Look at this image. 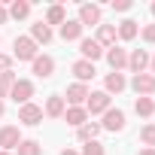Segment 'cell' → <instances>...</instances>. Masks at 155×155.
<instances>
[{
  "label": "cell",
  "instance_id": "obj_1",
  "mask_svg": "<svg viewBox=\"0 0 155 155\" xmlns=\"http://www.w3.org/2000/svg\"><path fill=\"white\" fill-rule=\"evenodd\" d=\"M40 52H37V43L31 37H15L12 43V61H34Z\"/></svg>",
  "mask_w": 155,
  "mask_h": 155
},
{
  "label": "cell",
  "instance_id": "obj_2",
  "mask_svg": "<svg viewBox=\"0 0 155 155\" xmlns=\"http://www.w3.org/2000/svg\"><path fill=\"white\" fill-rule=\"evenodd\" d=\"M110 110V94L107 91H91L88 101H85V113L88 116H104Z\"/></svg>",
  "mask_w": 155,
  "mask_h": 155
},
{
  "label": "cell",
  "instance_id": "obj_3",
  "mask_svg": "<svg viewBox=\"0 0 155 155\" xmlns=\"http://www.w3.org/2000/svg\"><path fill=\"white\" fill-rule=\"evenodd\" d=\"M31 70L37 79H52V73H55V58L52 55H37L31 61Z\"/></svg>",
  "mask_w": 155,
  "mask_h": 155
},
{
  "label": "cell",
  "instance_id": "obj_4",
  "mask_svg": "<svg viewBox=\"0 0 155 155\" xmlns=\"http://www.w3.org/2000/svg\"><path fill=\"white\" fill-rule=\"evenodd\" d=\"M9 97H12V101H15L18 107L31 104V97H34V82H31V79H15V85H12Z\"/></svg>",
  "mask_w": 155,
  "mask_h": 155
},
{
  "label": "cell",
  "instance_id": "obj_5",
  "mask_svg": "<svg viewBox=\"0 0 155 155\" xmlns=\"http://www.w3.org/2000/svg\"><path fill=\"white\" fill-rule=\"evenodd\" d=\"M79 52H82V61H91V64H94L97 58H104V52H107V49H104L94 37H91V40H88V37H82V40H79Z\"/></svg>",
  "mask_w": 155,
  "mask_h": 155
},
{
  "label": "cell",
  "instance_id": "obj_6",
  "mask_svg": "<svg viewBox=\"0 0 155 155\" xmlns=\"http://www.w3.org/2000/svg\"><path fill=\"white\" fill-rule=\"evenodd\" d=\"M88 85H82V82H73V85H67V94H64V104H70V107H82L85 101H88Z\"/></svg>",
  "mask_w": 155,
  "mask_h": 155
},
{
  "label": "cell",
  "instance_id": "obj_7",
  "mask_svg": "<svg viewBox=\"0 0 155 155\" xmlns=\"http://www.w3.org/2000/svg\"><path fill=\"white\" fill-rule=\"evenodd\" d=\"M18 143H21V134H18L15 125H3L0 128V152H12Z\"/></svg>",
  "mask_w": 155,
  "mask_h": 155
},
{
  "label": "cell",
  "instance_id": "obj_8",
  "mask_svg": "<svg viewBox=\"0 0 155 155\" xmlns=\"http://www.w3.org/2000/svg\"><path fill=\"white\" fill-rule=\"evenodd\" d=\"M131 88H134L140 97L155 94V76H152V73H137L134 79H131Z\"/></svg>",
  "mask_w": 155,
  "mask_h": 155
},
{
  "label": "cell",
  "instance_id": "obj_9",
  "mask_svg": "<svg viewBox=\"0 0 155 155\" xmlns=\"http://www.w3.org/2000/svg\"><path fill=\"white\" fill-rule=\"evenodd\" d=\"M18 122L28 125V128L40 125V122H43V107H37V104H25V107H18Z\"/></svg>",
  "mask_w": 155,
  "mask_h": 155
},
{
  "label": "cell",
  "instance_id": "obj_10",
  "mask_svg": "<svg viewBox=\"0 0 155 155\" xmlns=\"http://www.w3.org/2000/svg\"><path fill=\"white\" fill-rule=\"evenodd\" d=\"M101 131H113V134H116V131H125V113H122V110H113V107H110V110L104 113Z\"/></svg>",
  "mask_w": 155,
  "mask_h": 155
},
{
  "label": "cell",
  "instance_id": "obj_11",
  "mask_svg": "<svg viewBox=\"0 0 155 155\" xmlns=\"http://www.w3.org/2000/svg\"><path fill=\"white\" fill-rule=\"evenodd\" d=\"M70 70H73V76H76V82H82V85H85V82H91L94 76H97L94 64H91V61H82V58H79V61H73V67H70Z\"/></svg>",
  "mask_w": 155,
  "mask_h": 155
},
{
  "label": "cell",
  "instance_id": "obj_12",
  "mask_svg": "<svg viewBox=\"0 0 155 155\" xmlns=\"http://www.w3.org/2000/svg\"><path fill=\"white\" fill-rule=\"evenodd\" d=\"M104 58L110 61L113 73H122V70L128 67V52H125V49H119V46H110V49L104 52Z\"/></svg>",
  "mask_w": 155,
  "mask_h": 155
},
{
  "label": "cell",
  "instance_id": "obj_13",
  "mask_svg": "<svg viewBox=\"0 0 155 155\" xmlns=\"http://www.w3.org/2000/svg\"><path fill=\"white\" fill-rule=\"evenodd\" d=\"M76 21H79L82 28L101 25V6H97V3H82V6H79V18H76Z\"/></svg>",
  "mask_w": 155,
  "mask_h": 155
},
{
  "label": "cell",
  "instance_id": "obj_14",
  "mask_svg": "<svg viewBox=\"0 0 155 155\" xmlns=\"http://www.w3.org/2000/svg\"><path fill=\"white\" fill-rule=\"evenodd\" d=\"M146 67H149V52L146 49H134L128 55V70L137 76V73H146Z\"/></svg>",
  "mask_w": 155,
  "mask_h": 155
},
{
  "label": "cell",
  "instance_id": "obj_15",
  "mask_svg": "<svg viewBox=\"0 0 155 155\" xmlns=\"http://www.w3.org/2000/svg\"><path fill=\"white\" fill-rule=\"evenodd\" d=\"M82 31H85V28H82L79 21H76V18H67V21L61 25V40H64V43H73V40H82Z\"/></svg>",
  "mask_w": 155,
  "mask_h": 155
},
{
  "label": "cell",
  "instance_id": "obj_16",
  "mask_svg": "<svg viewBox=\"0 0 155 155\" xmlns=\"http://www.w3.org/2000/svg\"><path fill=\"white\" fill-rule=\"evenodd\" d=\"M64 122H67V125H73V128H82V125L88 122L85 107H67V110H64Z\"/></svg>",
  "mask_w": 155,
  "mask_h": 155
},
{
  "label": "cell",
  "instance_id": "obj_17",
  "mask_svg": "<svg viewBox=\"0 0 155 155\" xmlns=\"http://www.w3.org/2000/svg\"><path fill=\"white\" fill-rule=\"evenodd\" d=\"M125 88H128V79H125L122 73H107V79H104V91L107 94H119Z\"/></svg>",
  "mask_w": 155,
  "mask_h": 155
},
{
  "label": "cell",
  "instance_id": "obj_18",
  "mask_svg": "<svg viewBox=\"0 0 155 155\" xmlns=\"http://www.w3.org/2000/svg\"><path fill=\"white\" fill-rule=\"evenodd\" d=\"M64 110H67L64 97H61V94H52V97L46 101V110H43V113H46L49 119H64Z\"/></svg>",
  "mask_w": 155,
  "mask_h": 155
},
{
  "label": "cell",
  "instance_id": "obj_19",
  "mask_svg": "<svg viewBox=\"0 0 155 155\" xmlns=\"http://www.w3.org/2000/svg\"><path fill=\"white\" fill-rule=\"evenodd\" d=\"M116 37H119V34H116V25H97V37H94V40H97L104 49L116 46Z\"/></svg>",
  "mask_w": 155,
  "mask_h": 155
},
{
  "label": "cell",
  "instance_id": "obj_20",
  "mask_svg": "<svg viewBox=\"0 0 155 155\" xmlns=\"http://www.w3.org/2000/svg\"><path fill=\"white\" fill-rule=\"evenodd\" d=\"M31 40H34L37 46H40V43L46 46V43L52 40V28H49L46 21H37V25H31Z\"/></svg>",
  "mask_w": 155,
  "mask_h": 155
},
{
  "label": "cell",
  "instance_id": "obj_21",
  "mask_svg": "<svg viewBox=\"0 0 155 155\" xmlns=\"http://www.w3.org/2000/svg\"><path fill=\"white\" fill-rule=\"evenodd\" d=\"M116 34H119V40H134V37L140 34V25H137L134 18H125V21L116 28Z\"/></svg>",
  "mask_w": 155,
  "mask_h": 155
},
{
  "label": "cell",
  "instance_id": "obj_22",
  "mask_svg": "<svg viewBox=\"0 0 155 155\" xmlns=\"http://www.w3.org/2000/svg\"><path fill=\"white\" fill-rule=\"evenodd\" d=\"M97 134H101V125H97V122H85L82 128H76V137H79L82 143H88V140H97Z\"/></svg>",
  "mask_w": 155,
  "mask_h": 155
},
{
  "label": "cell",
  "instance_id": "obj_23",
  "mask_svg": "<svg viewBox=\"0 0 155 155\" xmlns=\"http://www.w3.org/2000/svg\"><path fill=\"white\" fill-rule=\"evenodd\" d=\"M134 113L143 116V119H149V116L155 113V101H152V97H137V101H134Z\"/></svg>",
  "mask_w": 155,
  "mask_h": 155
},
{
  "label": "cell",
  "instance_id": "obj_24",
  "mask_svg": "<svg viewBox=\"0 0 155 155\" xmlns=\"http://www.w3.org/2000/svg\"><path fill=\"white\" fill-rule=\"evenodd\" d=\"M28 15H31V3H28V0H15V3L9 6V18L21 21V18H28Z\"/></svg>",
  "mask_w": 155,
  "mask_h": 155
},
{
  "label": "cell",
  "instance_id": "obj_25",
  "mask_svg": "<svg viewBox=\"0 0 155 155\" xmlns=\"http://www.w3.org/2000/svg\"><path fill=\"white\" fill-rule=\"evenodd\" d=\"M64 21H67V12H64V6H61V3L49 6V12H46V25H64Z\"/></svg>",
  "mask_w": 155,
  "mask_h": 155
},
{
  "label": "cell",
  "instance_id": "obj_26",
  "mask_svg": "<svg viewBox=\"0 0 155 155\" xmlns=\"http://www.w3.org/2000/svg\"><path fill=\"white\" fill-rule=\"evenodd\" d=\"M15 155H43V146L37 140H21L15 146Z\"/></svg>",
  "mask_w": 155,
  "mask_h": 155
},
{
  "label": "cell",
  "instance_id": "obj_27",
  "mask_svg": "<svg viewBox=\"0 0 155 155\" xmlns=\"http://www.w3.org/2000/svg\"><path fill=\"white\" fill-rule=\"evenodd\" d=\"M12 85H15V73H12V70H6V73H0V101H3V97H9Z\"/></svg>",
  "mask_w": 155,
  "mask_h": 155
},
{
  "label": "cell",
  "instance_id": "obj_28",
  "mask_svg": "<svg viewBox=\"0 0 155 155\" xmlns=\"http://www.w3.org/2000/svg\"><path fill=\"white\" fill-rule=\"evenodd\" d=\"M140 140H143V146H146V149H155V125H143Z\"/></svg>",
  "mask_w": 155,
  "mask_h": 155
},
{
  "label": "cell",
  "instance_id": "obj_29",
  "mask_svg": "<svg viewBox=\"0 0 155 155\" xmlns=\"http://www.w3.org/2000/svg\"><path fill=\"white\" fill-rule=\"evenodd\" d=\"M79 155H107V152H104V143L88 140V143H82V152H79Z\"/></svg>",
  "mask_w": 155,
  "mask_h": 155
},
{
  "label": "cell",
  "instance_id": "obj_30",
  "mask_svg": "<svg viewBox=\"0 0 155 155\" xmlns=\"http://www.w3.org/2000/svg\"><path fill=\"white\" fill-rule=\"evenodd\" d=\"M143 40H146L149 46H155V25H146V28H143Z\"/></svg>",
  "mask_w": 155,
  "mask_h": 155
},
{
  "label": "cell",
  "instance_id": "obj_31",
  "mask_svg": "<svg viewBox=\"0 0 155 155\" xmlns=\"http://www.w3.org/2000/svg\"><path fill=\"white\" fill-rule=\"evenodd\" d=\"M6 70H12V55H3V52H0V73H6Z\"/></svg>",
  "mask_w": 155,
  "mask_h": 155
},
{
  "label": "cell",
  "instance_id": "obj_32",
  "mask_svg": "<svg viewBox=\"0 0 155 155\" xmlns=\"http://www.w3.org/2000/svg\"><path fill=\"white\" fill-rule=\"evenodd\" d=\"M110 6H113L116 12H128V9H131V0H113Z\"/></svg>",
  "mask_w": 155,
  "mask_h": 155
},
{
  "label": "cell",
  "instance_id": "obj_33",
  "mask_svg": "<svg viewBox=\"0 0 155 155\" xmlns=\"http://www.w3.org/2000/svg\"><path fill=\"white\" fill-rule=\"evenodd\" d=\"M6 21H9V9L0 3V25H6Z\"/></svg>",
  "mask_w": 155,
  "mask_h": 155
},
{
  "label": "cell",
  "instance_id": "obj_34",
  "mask_svg": "<svg viewBox=\"0 0 155 155\" xmlns=\"http://www.w3.org/2000/svg\"><path fill=\"white\" fill-rule=\"evenodd\" d=\"M61 155H79V152H76V149H64Z\"/></svg>",
  "mask_w": 155,
  "mask_h": 155
},
{
  "label": "cell",
  "instance_id": "obj_35",
  "mask_svg": "<svg viewBox=\"0 0 155 155\" xmlns=\"http://www.w3.org/2000/svg\"><path fill=\"white\" fill-rule=\"evenodd\" d=\"M140 155H155V149H140Z\"/></svg>",
  "mask_w": 155,
  "mask_h": 155
},
{
  "label": "cell",
  "instance_id": "obj_36",
  "mask_svg": "<svg viewBox=\"0 0 155 155\" xmlns=\"http://www.w3.org/2000/svg\"><path fill=\"white\" fill-rule=\"evenodd\" d=\"M149 64H152V76H155V55H152V58H149Z\"/></svg>",
  "mask_w": 155,
  "mask_h": 155
},
{
  "label": "cell",
  "instance_id": "obj_37",
  "mask_svg": "<svg viewBox=\"0 0 155 155\" xmlns=\"http://www.w3.org/2000/svg\"><path fill=\"white\" fill-rule=\"evenodd\" d=\"M3 113H6V107H3V101H0V119H3Z\"/></svg>",
  "mask_w": 155,
  "mask_h": 155
},
{
  "label": "cell",
  "instance_id": "obj_38",
  "mask_svg": "<svg viewBox=\"0 0 155 155\" xmlns=\"http://www.w3.org/2000/svg\"><path fill=\"white\" fill-rule=\"evenodd\" d=\"M0 155H12V152H0Z\"/></svg>",
  "mask_w": 155,
  "mask_h": 155
},
{
  "label": "cell",
  "instance_id": "obj_39",
  "mask_svg": "<svg viewBox=\"0 0 155 155\" xmlns=\"http://www.w3.org/2000/svg\"><path fill=\"white\" fill-rule=\"evenodd\" d=\"M152 15H155V3H152Z\"/></svg>",
  "mask_w": 155,
  "mask_h": 155
}]
</instances>
